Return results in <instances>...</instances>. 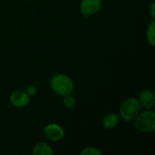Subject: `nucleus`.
Wrapping results in <instances>:
<instances>
[{
	"mask_svg": "<svg viewBox=\"0 0 155 155\" xmlns=\"http://www.w3.org/2000/svg\"><path fill=\"white\" fill-rule=\"evenodd\" d=\"M52 90L60 96H65L68 94H72L74 92V82L72 79L64 74H57L54 75L50 82Z\"/></svg>",
	"mask_w": 155,
	"mask_h": 155,
	"instance_id": "obj_1",
	"label": "nucleus"
},
{
	"mask_svg": "<svg viewBox=\"0 0 155 155\" xmlns=\"http://www.w3.org/2000/svg\"><path fill=\"white\" fill-rule=\"evenodd\" d=\"M134 127L137 131L144 134L152 133L155 129V114L153 111H145L139 113L134 119Z\"/></svg>",
	"mask_w": 155,
	"mask_h": 155,
	"instance_id": "obj_2",
	"label": "nucleus"
},
{
	"mask_svg": "<svg viewBox=\"0 0 155 155\" xmlns=\"http://www.w3.org/2000/svg\"><path fill=\"white\" fill-rule=\"evenodd\" d=\"M141 104L136 98H129L125 100L120 108V116L123 120L133 121L140 113Z\"/></svg>",
	"mask_w": 155,
	"mask_h": 155,
	"instance_id": "obj_3",
	"label": "nucleus"
},
{
	"mask_svg": "<svg viewBox=\"0 0 155 155\" xmlns=\"http://www.w3.org/2000/svg\"><path fill=\"white\" fill-rule=\"evenodd\" d=\"M45 136L50 141L58 142L61 141L64 136V128L56 124H49L44 129Z\"/></svg>",
	"mask_w": 155,
	"mask_h": 155,
	"instance_id": "obj_4",
	"label": "nucleus"
},
{
	"mask_svg": "<svg viewBox=\"0 0 155 155\" xmlns=\"http://www.w3.org/2000/svg\"><path fill=\"white\" fill-rule=\"evenodd\" d=\"M102 6V0H82L80 11L84 16H90L96 14Z\"/></svg>",
	"mask_w": 155,
	"mask_h": 155,
	"instance_id": "obj_5",
	"label": "nucleus"
},
{
	"mask_svg": "<svg viewBox=\"0 0 155 155\" xmlns=\"http://www.w3.org/2000/svg\"><path fill=\"white\" fill-rule=\"evenodd\" d=\"M10 102L13 106L22 108L29 104L30 97L24 91H15L10 95Z\"/></svg>",
	"mask_w": 155,
	"mask_h": 155,
	"instance_id": "obj_6",
	"label": "nucleus"
},
{
	"mask_svg": "<svg viewBox=\"0 0 155 155\" xmlns=\"http://www.w3.org/2000/svg\"><path fill=\"white\" fill-rule=\"evenodd\" d=\"M139 103L141 105H143L144 108L151 110L154 107L155 97L154 94L151 90H144L140 94L139 96Z\"/></svg>",
	"mask_w": 155,
	"mask_h": 155,
	"instance_id": "obj_7",
	"label": "nucleus"
},
{
	"mask_svg": "<svg viewBox=\"0 0 155 155\" xmlns=\"http://www.w3.org/2000/svg\"><path fill=\"white\" fill-rule=\"evenodd\" d=\"M32 153L34 155H52L54 152L49 144L45 143H38L35 145Z\"/></svg>",
	"mask_w": 155,
	"mask_h": 155,
	"instance_id": "obj_8",
	"label": "nucleus"
},
{
	"mask_svg": "<svg viewBox=\"0 0 155 155\" xmlns=\"http://www.w3.org/2000/svg\"><path fill=\"white\" fill-rule=\"evenodd\" d=\"M119 124V116L116 114H109L104 116L103 120V125L105 129H114Z\"/></svg>",
	"mask_w": 155,
	"mask_h": 155,
	"instance_id": "obj_9",
	"label": "nucleus"
},
{
	"mask_svg": "<svg viewBox=\"0 0 155 155\" xmlns=\"http://www.w3.org/2000/svg\"><path fill=\"white\" fill-rule=\"evenodd\" d=\"M154 34H155V22L153 21L150 25L148 26L147 32H146V37L148 42L153 46L155 45V40H154Z\"/></svg>",
	"mask_w": 155,
	"mask_h": 155,
	"instance_id": "obj_10",
	"label": "nucleus"
},
{
	"mask_svg": "<svg viewBox=\"0 0 155 155\" xmlns=\"http://www.w3.org/2000/svg\"><path fill=\"white\" fill-rule=\"evenodd\" d=\"M63 104H64V107H66L68 109H72L76 105V100L74 99V96H72L71 94H68V95L64 96Z\"/></svg>",
	"mask_w": 155,
	"mask_h": 155,
	"instance_id": "obj_11",
	"label": "nucleus"
},
{
	"mask_svg": "<svg viewBox=\"0 0 155 155\" xmlns=\"http://www.w3.org/2000/svg\"><path fill=\"white\" fill-rule=\"evenodd\" d=\"M82 155H102V152L94 147H86L81 152Z\"/></svg>",
	"mask_w": 155,
	"mask_h": 155,
	"instance_id": "obj_12",
	"label": "nucleus"
},
{
	"mask_svg": "<svg viewBox=\"0 0 155 155\" xmlns=\"http://www.w3.org/2000/svg\"><path fill=\"white\" fill-rule=\"evenodd\" d=\"M26 94L29 96V97H33L37 93V89L35 85H29L27 88H26V91H25Z\"/></svg>",
	"mask_w": 155,
	"mask_h": 155,
	"instance_id": "obj_13",
	"label": "nucleus"
},
{
	"mask_svg": "<svg viewBox=\"0 0 155 155\" xmlns=\"http://www.w3.org/2000/svg\"><path fill=\"white\" fill-rule=\"evenodd\" d=\"M154 5H155V3L154 2H153V4H152V5H151V14H152V16H153V18H154V16H155Z\"/></svg>",
	"mask_w": 155,
	"mask_h": 155,
	"instance_id": "obj_14",
	"label": "nucleus"
}]
</instances>
